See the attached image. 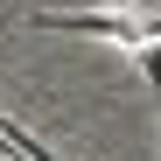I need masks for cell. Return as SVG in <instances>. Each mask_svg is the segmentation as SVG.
Segmentation results:
<instances>
[{"label": "cell", "mask_w": 161, "mask_h": 161, "mask_svg": "<svg viewBox=\"0 0 161 161\" xmlns=\"http://www.w3.org/2000/svg\"><path fill=\"white\" fill-rule=\"evenodd\" d=\"M0 133H7V147H14V161H56V154H49V147L35 140L28 126H21V119H7V112H0Z\"/></svg>", "instance_id": "cell-1"}, {"label": "cell", "mask_w": 161, "mask_h": 161, "mask_svg": "<svg viewBox=\"0 0 161 161\" xmlns=\"http://www.w3.org/2000/svg\"><path fill=\"white\" fill-rule=\"evenodd\" d=\"M133 56H140V77H147L154 91H161V42H147V49H133Z\"/></svg>", "instance_id": "cell-2"}, {"label": "cell", "mask_w": 161, "mask_h": 161, "mask_svg": "<svg viewBox=\"0 0 161 161\" xmlns=\"http://www.w3.org/2000/svg\"><path fill=\"white\" fill-rule=\"evenodd\" d=\"M70 7H84V14H119V7H133V0H70Z\"/></svg>", "instance_id": "cell-3"}, {"label": "cell", "mask_w": 161, "mask_h": 161, "mask_svg": "<svg viewBox=\"0 0 161 161\" xmlns=\"http://www.w3.org/2000/svg\"><path fill=\"white\" fill-rule=\"evenodd\" d=\"M0 161H14V147H7V133H0Z\"/></svg>", "instance_id": "cell-4"}]
</instances>
